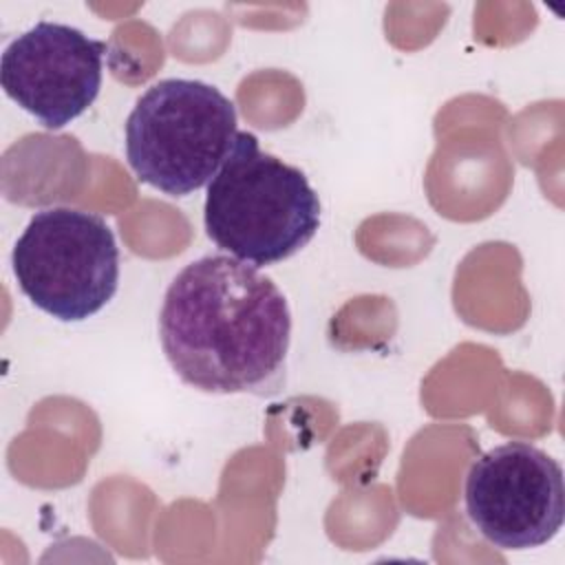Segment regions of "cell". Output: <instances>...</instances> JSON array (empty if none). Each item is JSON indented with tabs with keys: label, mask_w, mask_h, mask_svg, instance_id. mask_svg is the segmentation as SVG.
Instances as JSON below:
<instances>
[{
	"label": "cell",
	"mask_w": 565,
	"mask_h": 565,
	"mask_svg": "<svg viewBox=\"0 0 565 565\" xmlns=\"http://www.w3.org/2000/svg\"><path fill=\"white\" fill-rule=\"evenodd\" d=\"M289 338L285 294L258 267L234 256L196 258L166 289L161 349L174 373L203 393L278 391Z\"/></svg>",
	"instance_id": "6da1fadb"
},
{
	"label": "cell",
	"mask_w": 565,
	"mask_h": 565,
	"mask_svg": "<svg viewBox=\"0 0 565 565\" xmlns=\"http://www.w3.org/2000/svg\"><path fill=\"white\" fill-rule=\"evenodd\" d=\"M203 223L230 256L265 267L300 252L320 227V199L302 170L236 132L221 170L207 183Z\"/></svg>",
	"instance_id": "7a4b0ae2"
},
{
	"label": "cell",
	"mask_w": 565,
	"mask_h": 565,
	"mask_svg": "<svg viewBox=\"0 0 565 565\" xmlns=\"http://www.w3.org/2000/svg\"><path fill=\"white\" fill-rule=\"evenodd\" d=\"M124 132L137 179L170 196H188L227 159L238 132L236 108L212 84L170 77L146 88Z\"/></svg>",
	"instance_id": "3957f363"
},
{
	"label": "cell",
	"mask_w": 565,
	"mask_h": 565,
	"mask_svg": "<svg viewBox=\"0 0 565 565\" xmlns=\"http://www.w3.org/2000/svg\"><path fill=\"white\" fill-rule=\"evenodd\" d=\"M20 291L62 322H82L106 307L119 285V247L104 216L46 207L31 216L11 252Z\"/></svg>",
	"instance_id": "277c9868"
},
{
	"label": "cell",
	"mask_w": 565,
	"mask_h": 565,
	"mask_svg": "<svg viewBox=\"0 0 565 565\" xmlns=\"http://www.w3.org/2000/svg\"><path fill=\"white\" fill-rule=\"evenodd\" d=\"M463 501L470 523L494 547H541L565 521L563 468L527 441H505L472 461Z\"/></svg>",
	"instance_id": "5b68a950"
},
{
	"label": "cell",
	"mask_w": 565,
	"mask_h": 565,
	"mask_svg": "<svg viewBox=\"0 0 565 565\" xmlns=\"http://www.w3.org/2000/svg\"><path fill=\"white\" fill-rule=\"evenodd\" d=\"M106 42L42 20L11 40L0 57V84L9 99L44 128L57 130L93 106L104 77Z\"/></svg>",
	"instance_id": "8992f818"
}]
</instances>
